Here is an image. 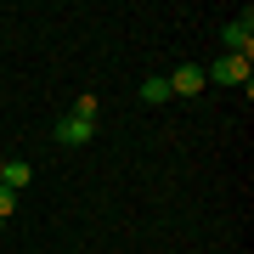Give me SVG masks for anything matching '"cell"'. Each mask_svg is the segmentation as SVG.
<instances>
[{
	"label": "cell",
	"instance_id": "obj_1",
	"mask_svg": "<svg viewBox=\"0 0 254 254\" xmlns=\"http://www.w3.org/2000/svg\"><path fill=\"white\" fill-rule=\"evenodd\" d=\"M203 79H215V85H243V91H249V57H215V63H209L203 68Z\"/></svg>",
	"mask_w": 254,
	"mask_h": 254
},
{
	"label": "cell",
	"instance_id": "obj_2",
	"mask_svg": "<svg viewBox=\"0 0 254 254\" xmlns=\"http://www.w3.org/2000/svg\"><path fill=\"white\" fill-rule=\"evenodd\" d=\"M51 136L63 141V147H91V141H96V119H73V113H63Z\"/></svg>",
	"mask_w": 254,
	"mask_h": 254
},
{
	"label": "cell",
	"instance_id": "obj_3",
	"mask_svg": "<svg viewBox=\"0 0 254 254\" xmlns=\"http://www.w3.org/2000/svg\"><path fill=\"white\" fill-rule=\"evenodd\" d=\"M220 40H226V51H232V57H249V51H254V11L232 17L226 28H220Z\"/></svg>",
	"mask_w": 254,
	"mask_h": 254
},
{
	"label": "cell",
	"instance_id": "obj_4",
	"mask_svg": "<svg viewBox=\"0 0 254 254\" xmlns=\"http://www.w3.org/2000/svg\"><path fill=\"white\" fill-rule=\"evenodd\" d=\"M164 79H170V96H198L203 85H209L198 63H181V68H175V73H164Z\"/></svg>",
	"mask_w": 254,
	"mask_h": 254
},
{
	"label": "cell",
	"instance_id": "obj_5",
	"mask_svg": "<svg viewBox=\"0 0 254 254\" xmlns=\"http://www.w3.org/2000/svg\"><path fill=\"white\" fill-rule=\"evenodd\" d=\"M28 181H34V170H28L23 158H0V187H11V192H23Z\"/></svg>",
	"mask_w": 254,
	"mask_h": 254
},
{
	"label": "cell",
	"instance_id": "obj_6",
	"mask_svg": "<svg viewBox=\"0 0 254 254\" xmlns=\"http://www.w3.org/2000/svg\"><path fill=\"white\" fill-rule=\"evenodd\" d=\"M141 102H147V108H158V102H175V96H170V79H164V73H147V79H141Z\"/></svg>",
	"mask_w": 254,
	"mask_h": 254
},
{
	"label": "cell",
	"instance_id": "obj_7",
	"mask_svg": "<svg viewBox=\"0 0 254 254\" xmlns=\"http://www.w3.org/2000/svg\"><path fill=\"white\" fill-rule=\"evenodd\" d=\"M96 108H102V102H96V96H91V91H85V96H79V102H73V119H96Z\"/></svg>",
	"mask_w": 254,
	"mask_h": 254
},
{
	"label": "cell",
	"instance_id": "obj_8",
	"mask_svg": "<svg viewBox=\"0 0 254 254\" xmlns=\"http://www.w3.org/2000/svg\"><path fill=\"white\" fill-rule=\"evenodd\" d=\"M11 215H17V192L0 187V220H11Z\"/></svg>",
	"mask_w": 254,
	"mask_h": 254
}]
</instances>
